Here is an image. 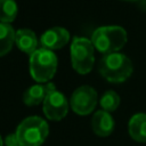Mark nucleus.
<instances>
[{
	"label": "nucleus",
	"instance_id": "nucleus-1",
	"mask_svg": "<svg viewBox=\"0 0 146 146\" xmlns=\"http://www.w3.org/2000/svg\"><path fill=\"white\" fill-rule=\"evenodd\" d=\"M98 71L108 82L121 83L130 78L133 72V65L125 55L113 52L103 56L98 65Z\"/></svg>",
	"mask_w": 146,
	"mask_h": 146
},
{
	"label": "nucleus",
	"instance_id": "nucleus-2",
	"mask_svg": "<svg viewBox=\"0 0 146 146\" xmlns=\"http://www.w3.org/2000/svg\"><path fill=\"white\" fill-rule=\"evenodd\" d=\"M127 40V31L119 25L100 26L94 31L91 36L94 47L104 55L117 52L125 46Z\"/></svg>",
	"mask_w": 146,
	"mask_h": 146
},
{
	"label": "nucleus",
	"instance_id": "nucleus-3",
	"mask_svg": "<svg viewBox=\"0 0 146 146\" xmlns=\"http://www.w3.org/2000/svg\"><path fill=\"white\" fill-rule=\"evenodd\" d=\"M48 133V123L40 116L24 119L15 131L21 146H40L46 140Z\"/></svg>",
	"mask_w": 146,
	"mask_h": 146
},
{
	"label": "nucleus",
	"instance_id": "nucleus-4",
	"mask_svg": "<svg viewBox=\"0 0 146 146\" xmlns=\"http://www.w3.org/2000/svg\"><path fill=\"white\" fill-rule=\"evenodd\" d=\"M57 70V57L52 50L38 48L30 55V73L36 82H48Z\"/></svg>",
	"mask_w": 146,
	"mask_h": 146
},
{
	"label": "nucleus",
	"instance_id": "nucleus-5",
	"mask_svg": "<svg viewBox=\"0 0 146 146\" xmlns=\"http://www.w3.org/2000/svg\"><path fill=\"white\" fill-rule=\"evenodd\" d=\"M95 47L91 40L82 36H75L71 43V63L72 67L79 74H88L95 63Z\"/></svg>",
	"mask_w": 146,
	"mask_h": 146
},
{
	"label": "nucleus",
	"instance_id": "nucleus-6",
	"mask_svg": "<svg viewBox=\"0 0 146 146\" xmlns=\"http://www.w3.org/2000/svg\"><path fill=\"white\" fill-rule=\"evenodd\" d=\"M97 100V91L92 87L81 86L73 91L70 98V106L78 115H88L95 110Z\"/></svg>",
	"mask_w": 146,
	"mask_h": 146
},
{
	"label": "nucleus",
	"instance_id": "nucleus-7",
	"mask_svg": "<svg viewBox=\"0 0 146 146\" xmlns=\"http://www.w3.org/2000/svg\"><path fill=\"white\" fill-rule=\"evenodd\" d=\"M42 104V110L46 117L51 121H60L68 112V103L66 97L57 90L51 91Z\"/></svg>",
	"mask_w": 146,
	"mask_h": 146
},
{
	"label": "nucleus",
	"instance_id": "nucleus-8",
	"mask_svg": "<svg viewBox=\"0 0 146 146\" xmlns=\"http://www.w3.org/2000/svg\"><path fill=\"white\" fill-rule=\"evenodd\" d=\"M70 40V33L67 30L60 26H55L48 29L46 32L42 33L40 38V42L42 44V48L55 50L60 49L64 47Z\"/></svg>",
	"mask_w": 146,
	"mask_h": 146
},
{
	"label": "nucleus",
	"instance_id": "nucleus-9",
	"mask_svg": "<svg viewBox=\"0 0 146 146\" xmlns=\"http://www.w3.org/2000/svg\"><path fill=\"white\" fill-rule=\"evenodd\" d=\"M54 90H56V87L51 82L33 84L24 91L23 102L27 106H35L40 103H43L46 97Z\"/></svg>",
	"mask_w": 146,
	"mask_h": 146
},
{
	"label": "nucleus",
	"instance_id": "nucleus-10",
	"mask_svg": "<svg viewBox=\"0 0 146 146\" xmlns=\"http://www.w3.org/2000/svg\"><path fill=\"white\" fill-rule=\"evenodd\" d=\"M115 127V122L113 116L106 111H97L91 119V128L92 131L99 137L110 136Z\"/></svg>",
	"mask_w": 146,
	"mask_h": 146
},
{
	"label": "nucleus",
	"instance_id": "nucleus-11",
	"mask_svg": "<svg viewBox=\"0 0 146 146\" xmlns=\"http://www.w3.org/2000/svg\"><path fill=\"white\" fill-rule=\"evenodd\" d=\"M128 132L132 140L146 143V113H136L130 117Z\"/></svg>",
	"mask_w": 146,
	"mask_h": 146
},
{
	"label": "nucleus",
	"instance_id": "nucleus-12",
	"mask_svg": "<svg viewBox=\"0 0 146 146\" xmlns=\"http://www.w3.org/2000/svg\"><path fill=\"white\" fill-rule=\"evenodd\" d=\"M15 43L16 46L26 54H33L38 48V39L33 31L29 29H21L15 34Z\"/></svg>",
	"mask_w": 146,
	"mask_h": 146
},
{
	"label": "nucleus",
	"instance_id": "nucleus-13",
	"mask_svg": "<svg viewBox=\"0 0 146 146\" xmlns=\"http://www.w3.org/2000/svg\"><path fill=\"white\" fill-rule=\"evenodd\" d=\"M15 34L13 26L7 23H0V57L5 56L15 42Z\"/></svg>",
	"mask_w": 146,
	"mask_h": 146
},
{
	"label": "nucleus",
	"instance_id": "nucleus-14",
	"mask_svg": "<svg viewBox=\"0 0 146 146\" xmlns=\"http://www.w3.org/2000/svg\"><path fill=\"white\" fill-rule=\"evenodd\" d=\"M18 7L15 0H0V23L9 24L17 16Z\"/></svg>",
	"mask_w": 146,
	"mask_h": 146
},
{
	"label": "nucleus",
	"instance_id": "nucleus-15",
	"mask_svg": "<svg viewBox=\"0 0 146 146\" xmlns=\"http://www.w3.org/2000/svg\"><path fill=\"white\" fill-rule=\"evenodd\" d=\"M99 103H100V106H102L103 111H106V112L111 113V112H114L119 107L120 96L113 90H107L100 97Z\"/></svg>",
	"mask_w": 146,
	"mask_h": 146
},
{
	"label": "nucleus",
	"instance_id": "nucleus-16",
	"mask_svg": "<svg viewBox=\"0 0 146 146\" xmlns=\"http://www.w3.org/2000/svg\"><path fill=\"white\" fill-rule=\"evenodd\" d=\"M3 143H5L6 146H21L19 143H18V139H17V137H16L15 133L8 135V136L5 138Z\"/></svg>",
	"mask_w": 146,
	"mask_h": 146
},
{
	"label": "nucleus",
	"instance_id": "nucleus-17",
	"mask_svg": "<svg viewBox=\"0 0 146 146\" xmlns=\"http://www.w3.org/2000/svg\"><path fill=\"white\" fill-rule=\"evenodd\" d=\"M0 146H3V140L1 138V136H0Z\"/></svg>",
	"mask_w": 146,
	"mask_h": 146
},
{
	"label": "nucleus",
	"instance_id": "nucleus-18",
	"mask_svg": "<svg viewBox=\"0 0 146 146\" xmlns=\"http://www.w3.org/2000/svg\"><path fill=\"white\" fill-rule=\"evenodd\" d=\"M124 1H137V0H124Z\"/></svg>",
	"mask_w": 146,
	"mask_h": 146
}]
</instances>
